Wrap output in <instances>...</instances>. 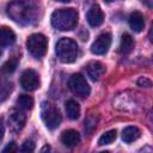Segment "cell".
Instances as JSON below:
<instances>
[{
  "label": "cell",
  "mask_w": 153,
  "mask_h": 153,
  "mask_svg": "<svg viewBox=\"0 0 153 153\" xmlns=\"http://www.w3.org/2000/svg\"><path fill=\"white\" fill-rule=\"evenodd\" d=\"M16 42V33L13 32L12 29L7 26H1L0 27V45L6 47L11 45Z\"/></svg>",
  "instance_id": "cell-14"
},
{
  "label": "cell",
  "mask_w": 153,
  "mask_h": 153,
  "mask_svg": "<svg viewBox=\"0 0 153 153\" xmlns=\"http://www.w3.org/2000/svg\"><path fill=\"white\" fill-rule=\"evenodd\" d=\"M134 45H135V42L133 37L129 33H123L120 43V51L122 54H129L134 49Z\"/></svg>",
  "instance_id": "cell-16"
},
{
  "label": "cell",
  "mask_w": 153,
  "mask_h": 153,
  "mask_svg": "<svg viewBox=\"0 0 153 153\" xmlns=\"http://www.w3.org/2000/svg\"><path fill=\"white\" fill-rule=\"evenodd\" d=\"M141 135V131L139 128L136 127H133V126H129L127 128L123 129L122 131V140L127 143H130V142H134L136 141Z\"/></svg>",
  "instance_id": "cell-15"
},
{
  "label": "cell",
  "mask_w": 153,
  "mask_h": 153,
  "mask_svg": "<svg viewBox=\"0 0 153 153\" xmlns=\"http://www.w3.org/2000/svg\"><path fill=\"white\" fill-rule=\"evenodd\" d=\"M17 105L23 110H31L33 108V98L29 94H20L17 99Z\"/></svg>",
  "instance_id": "cell-19"
},
{
  "label": "cell",
  "mask_w": 153,
  "mask_h": 153,
  "mask_svg": "<svg viewBox=\"0 0 153 153\" xmlns=\"http://www.w3.org/2000/svg\"><path fill=\"white\" fill-rule=\"evenodd\" d=\"M86 71H87V75H88L93 81H97V80H99V78L104 74L105 67L103 66V63H100V62H98V61H91V62L86 66Z\"/></svg>",
  "instance_id": "cell-12"
},
{
  "label": "cell",
  "mask_w": 153,
  "mask_h": 153,
  "mask_svg": "<svg viewBox=\"0 0 153 153\" xmlns=\"http://www.w3.org/2000/svg\"><path fill=\"white\" fill-rule=\"evenodd\" d=\"M41 117L45 124V127L50 130L56 129L62 120V116L59 111V109L56 106H54L53 104L48 103V102H43L42 103V108H41Z\"/></svg>",
  "instance_id": "cell-4"
},
{
  "label": "cell",
  "mask_w": 153,
  "mask_h": 153,
  "mask_svg": "<svg viewBox=\"0 0 153 153\" xmlns=\"http://www.w3.org/2000/svg\"><path fill=\"white\" fill-rule=\"evenodd\" d=\"M20 85L26 91H35L39 87V76L36 71L26 69L22 73L20 76Z\"/></svg>",
  "instance_id": "cell-7"
},
{
  "label": "cell",
  "mask_w": 153,
  "mask_h": 153,
  "mask_svg": "<svg viewBox=\"0 0 153 153\" xmlns=\"http://www.w3.org/2000/svg\"><path fill=\"white\" fill-rule=\"evenodd\" d=\"M66 112L68 118L76 120L80 116V106L74 99H69L66 102Z\"/></svg>",
  "instance_id": "cell-17"
},
{
  "label": "cell",
  "mask_w": 153,
  "mask_h": 153,
  "mask_svg": "<svg viewBox=\"0 0 153 153\" xmlns=\"http://www.w3.org/2000/svg\"><path fill=\"white\" fill-rule=\"evenodd\" d=\"M55 53H56V55H57V57H59V60L61 62L72 63V62H74L76 60L78 54H79L78 44L72 38L63 37L56 43Z\"/></svg>",
  "instance_id": "cell-3"
},
{
  "label": "cell",
  "mask_w": 153,
  "mask_h": 153,
  "mask_svg": "<svg viewBox=\"0 0 153 153\" xmlns=\"http://www.w3.org/2000/svg\"><path fill=\"white\" fill-rule=\"evenodd\" d=\"M68 86H69L71 91L74 94L79 96L81 98L87 97L90 94V92H91V88H90V86H88L85 76L82 74H80V73H75V74H73L69 78Z\"/></svg>",
  "instance_id": "cell-6"
},
{
  "label": "cell",
  "mask_w": 153,
  "mask_h": 153,
  "mask_svg": "<svg viewBox=\"0 0 153 153\" xmlns=\"http://www.w3.org/2000/svg\"><path fill=\"white\" fill-rule=\"evenodd\" d=\"M25 122H26V116L23 111H19L17 109H12L8 114V128L17 133V131H20L24 126H25Z\"/></svg>",
  "instance_id": "cell-8"
},
{
  "label": "cell",
  "mask_w": 153,
  "mask_h": 153,
  "mask_svg": "<svg viewBox=\"0 0 153 153\" xmlns=\"http://www.w3.org/2000/svg\"><path fill=\"white\" fill-rule=\"evenodd\" d=\"M4 133H5V128H4L2 123L0 122V142H1L2 139H4Z\"/></svg>",
  "instance_id": "cell-26"
},
{
  "label": "cell",
  "mask_w": 153,
  "mask_h": 153,
  "mask_svg": "<svg viewBox=\"0 0 153 153\" xmlns=\"http://www.w3.org/2000/svg\"><path fill=\"white\" fill-rule=\"evenodd\" d=\"M137 84L140 85V86H146V87H149L151 86V80H148V79H146V78H140L139 80H137Z\"/></svg>",
  "instance_id": "cell-24"
},
{
  "label": "cell",
  "mask_w": 153,
  "mask_h": 153,
  "mask_svg": "<svg viewBox=\"0 0 153 153\" xmlns=\"http://www.w3.org/2000/svg\"><path fill=\"white\" fill-rule=\"evenodd\" d=\"M0 55H1V50H0Z\"/></svg>",
  "instance_id": "cell-29"
},
{
  "label": "cell",
  "mask_w": 153,
  "mask_h": 153,
  "mask_svg": "<svg viewBox=\"0 0 153 153\" xmlns=\"http://www.w3.org/2000/svg\"><path fill=\"white\" fill-rule=\"evenodd\" d=\"M26 48L33 57L41 59L47 53L48 38L42 33H32L29 36L26 41Z\"/></svg>",
  "instance_id": "cell-5"
},
{
  "label": "cell",
  "mask_w": 153,
  "mask_h": 153,
  "mask_svg": "<svg viewBox=\"0 0 153 153\" xmlns=\"http://www.w3.org/2000/svg\"><path fill=\"white\" fill-rule=\"evenodd\" d=\"M100 153H110V152H108V151H104V152H100Z\"/></svg>",
  "instance_id": "cell-28"
},
{
  "label": "cell",
  "mask_w": 153,
  "mask_h": 153,
  "mask_svg": "<svg viewBox=\"0 0 153 153\" xmlns=\"http://www.w3.org/2000/svg\"><path fill=\"white\" fill-rule=\"evenodd\" d=\"M87 22L91 26H99L103 24L104 22V13L103 11L100 10V7L98 5H93L91 6V8L87 11Z\"/></svg>",
  "instance_id": "cell-10"
},
{
  "label": "cell",
  "mask_w": 153,
  "mask_h": 153,
  "mask_svg": "<svg viewBox=\"0 0 153 153\" xmlns=\"http://www.w3.org/2000/svg\"><path fill=\"white\" fill-rule=\"evenodd\" d=\"M140 153H152V148L149 146H146V147H143V149H141Z\"/></svg>",
  "instance_id": "cell-27"
},
{
  "label": "cell",
  "mask_w": 153,
  "mask_h": 153,
  "mask_svg": "<svg viewBox=\"0 0 153 153\" xmlns=\"http://www.w3.org/2000/svg\"><path fill=\"white\" fill-rule=\"evenodd\" d=\"M33 151H35V142L32 140H26L20 146L19 153H33Z\"/></svg>",
  "instance_id": "cell-22"
},
{
  "label": "cell",
  "mask_w": 153,
  "mask_h": 153,
  "mask_svg": "<svg viewBox=\"0 0 153 153\" xmlns=\"http://www.w3.org/2000/svg\"><path fill=\"white\" fill-rule=\"evenodd\" d=\"M17 66H18V59H17V57H11L10 60H7V61L0 67V73H1V74H5V75L11 74V73H13V72L16 71Z\"/></svg>",
  "instance_id": "cell-20"
},
{
  "label": "cell",
  "mask_w": 153,
  "mask_h": 153,
  "mask_svg": "<svg viewBox=\"0 0 153 153\" xmlns=\"http://www.w3.org/2000/svg\"><path fill=\"white\" fill-rule=\"evenodd\" d=\"M11 91H12V84L7 79L0 76V103L5 102L8 98Z\"/></svg>",
  "instance_id": "cell-18"
},
{
  "label": "cell",
  "mask_w": 153,
  "mask_h": 153,
  "mask_svg": "<svg viewBox=\"0 0 153 153\" xmlns=\"http://www.w3.org/2000/svg\"><path fill=\"white\" fill-rule=\"evenodd\" d=\"M36 6L32 2L14 1L7 6L8 16L17 23L29 24L36 18Z\"/></svg>",
  "instance_id": "cell-1"
},
{
  "label": "cell",
  "mask_w": 153,
  "mask_h": 153,
  "mask_svg": "<svg viewBox=\"0 0 153 153\" xmlns=\"http://www.w3.org/2000/svg\"><path fill=\"white\" fill-rule=\"evenodd\" d=\"M116 136H117V131H116L115 129L108 130V131H105V133L98 139V145H99V146L110 145V143H112V142L116 140Z\"/></svg>",
  "instance_id": "cell-21"
},
{
  "label": "cell",
  "mask_w": 153,
  "mask_h": 153,
  "mask_svg": "<svg viewBox=\"0 0 153 153\" xmlns=\"http://www.w3.org/2000/svg\"><path fill=\"white\" fill-rule=\"evenodd\" d=\"M110 44H111V35L108 33V32L106 33H102L92 43L91 51L93 54H96V55H104L109 50Z\"/></svg>",
  "instance_id": "cell-9"
},
{
  "label": "cell",
  "mask_w": 153,
  "mask_h": 153,
  "mask_svg": "<svg viewBox=\"0 0 153 153\" xmlns=\"http://www.w3.org/2000/svg\"><path fill=\"white\" fill-rule=\"evenodd\" d=\"M79 14L74 8H59L51 13V25L61 31L73 30L78 24Z\"/></svg>",
  "instance_id": "cell-2"
},
{
  "label": "cell",
  "mask_w": 153,
  "mask_h": 153,
  "mask_svg": "<svg viewBox=\"0 0 153 153\" xmlns=\"http://www.w3.org/2000/svg\"><path fill=\"white\" fill-rule=\"evenodd\" d=\"M61 142L66 147H75L80 142V134L74 129L65 130L61 135Z\"/></svg>",
  "instance_id": "cell-11"
},
{
  "label": "cell",
  "mask_w": 153,
  "mask_h": 153,
  "mask_svg": "<svg viewBox=\"0 0 153 153\" xmlns=\"http://www.w3.org/2000/svg\"><path fill=\"white\" fill-rule=\"evenodd\" d=\"M39 153H51V148H50V146H49V145L43 146V147L41 148Z\"/></svg>",
  "instance_id": "cell-25"
},
{
  "label": "cell",
  "mask_w": 153,
  "mask_h": 153,
  "mask_svg": "<svg viewBox=\"0 0 153 153\" xmlns=\"http://www.w3.org/2000/svg\"><path fill=\"white\" fill-rule=\"evenodd\" d=\"M1 153H18V146L16 142H10L4 149Z\"/></svg>",
  "instance_id": "cell-23"
},
{
  "label": "cell",
  "mask_w": 153,
  "mask_h": 153,
  "mask_svg": "<svg viewBox=\"0 0 153 153\" xmlns=\"http://www.w3.org/2000/svg\"><path fill=\"white\" fill-rule=\"evenodd\" d=\"M129 25L131 27L133 31L135 32H141L145 27V18H143V14L139 11H135L133 12L130 16H129Z\"/></svg>",
  "instance_id": "cell-13"
}]
</instances>
